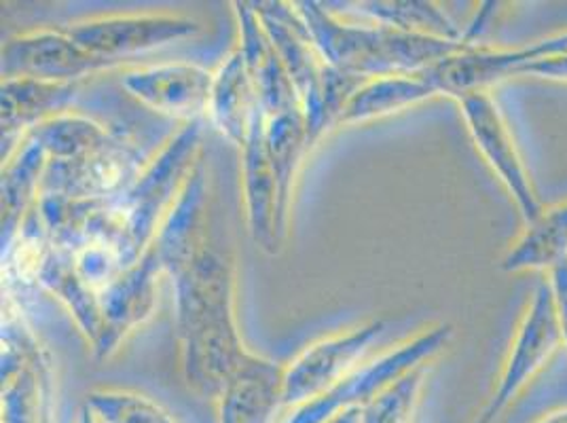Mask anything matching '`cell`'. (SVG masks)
Here are the masks:
<instances>
[{
	"instance_id": "obj_1",
	"label": "cell",
	"mask_w": 567,
	"mask_h": 423,
	"mask_svg": "<svg viewBox=\"0 0 567 423\" xmlns=\"http://www.w3.org/2000/svg\"><path fill=\"white\" fill-rule=\"evenodd\" d=\"M181 375L199 396L218 399L252 358L237 327L236 262L208 239L172 278Z\"/></svg>"
},
{
	"instance_id": "obj_2",
	"label": "cell",
	"mask_w": 567,
	"mask_h": 423,
	"mask_svg": "<svg viewBox=\"0 0 567 423\" xmlns=\"http://www.w3.org/2000/svg\"><path fill=\"white\" fill-rule=\"evenodd\" d=\"M297 9L324 64L358 79L420 74L468 45V41H443L373 22L346 20L327 2L303 0L297 2Z\"/></svg>"
},
{
	"instance_id": "obj_3",
	"label": "cell",
	"mask_w": 567,
	"mask_h": 423,
	"mask_svg": "<svg viewBox=\"0 0 567 423\" xmlns=\"http://www.w3.org/2000/svg\"><path fill=\"white\" fill-rule=\"evenodd\" d=\"M204 121L183 123L144 164L134 185L111 199V237L121 260L132 267L157 234L202 157Z\"/></svg>"
},
{
	"instance_id": "obj_4",
	"label": "cell",
	"mask_w": 567,
	"mask_h": 423,
	"mask_svg": "<svg viewBox=\"0 0 567 423\" xmlns=\"http://www.w3.org/2000/svg\"><path fill=\"white\" fill-rule=\"evenodd\" d=\"M451 337L453 327L445 322L420 330L417 334L396 343L388 352L379 353L378 358L358 367L322 396L297 406L288 423H327L343 411L362 409L390 383L424 364H432L434 358L445 352Z\"/></svg>"
},
{
	"instance_id": "obj_5",
	"label": "cell",
	"mask_w": 567,
	"mask_h": 423,
	"mask_svg": "<svg viewBox=\"0 0 567 423\" xmlns=\"http://www.w3.org/2000/svg\"><path fill=\"white\" fill-rule=\"evenodd\" d=\"M561 348L564 339L557 322L553 288L548 283V278H544L527 299L511 348L504 355L496 388L474 423L496 422L497 417L519 399L525 388L543 373Z\"/></svg>"
},
{
	"instance_id": "obj_6",
	"label": "cell",
	"mask_w": 567,
	"mask_h": 423,
	"mask_svg": "<svg viewBox=\"0 0 567 423\" xmlns=\"http://www.w3.org/2000/svg\"><path fill=\"white\" fill-rule=\"evenodd\" d=\"M66 30L94 58L111 69H121L144 53L195 39L204 25L183 13L136 11L81 18L66 25Z\"/></svg>"
},
{
	"instance_id": "obj_7",
	"label": "cell",
	"mask_w": 567,
	"mask_h": 423,
	"mask_svg": "<svg viewBox=\"0 0 567 423\" xmlns=\"http://www.w3.org/2000/svg\"><path fill=\"white\" fill-rule=\"evenodd\" d=\"M474 148L517 206L523 225L534 223L544 206L532 174L520 155L513 130L494 94H473L457 100Z\"/></svg>"
},
{
	"instance_id": "obj_8",
	"label": "cell",
	"mask_w": 567,
	"mask_h": 423,
	"mask_svg": "<svg viewBox=\"0 0 567 423\" xmlns=\"http://www.w3.org/2000/svg\"><path fill=\"white\" fill-rule=\"evenodd\" d=\"M383 332V320H369L309 343L284 364L282 406L297 409L329 392L360 367L362 355Z\"/></svg>"
},
{
	"instance_id": "obj_9",
	"label": "cell",
	"mask_w": 567,
	"mask_h": 423,
	"mask_svg": "<svg viewBox=\"0 0 567 423\" xmlns=\"http://www.w3.org/2000/svg\"><path fill=\"white\" fill-rule=\"evenodd\" d=\"M144 164L134 141L117 132L111 142L85 157L49 164L41 195L113 199L134 185Z\"/></svg>"
},
{
	"instance_id": "obj_10",
	"label": "cell",
	"mask_w": 567,
	"mask_h": 423,
	"mask_svg": "<svg viewBox=\"0 0 567 423\" xmlns=\"http://www.w3.org/2000/svg\"><path fill=\"white\" fill-rule=\"evenodd\" d=\"M104 71L113 69L81 48L66 25L30 28L2 45V79L30 76L81 83V79Z\"/></svg>"
},
{
	"instance_id": "obj_11",
	"label": "cell",
	"mask_w": 567,
	"mask_h": 423,
	"mask_svg": "<svg viewBox=\"0 0 567 423\" xmlns=\"http://www.w3.org/2000/svg\"><path fill=\"white\" fill-rule=\"evenodd\" d=\"M121 87L144 109L183 123L204 121L208 113L213 71L190 62L130 66L121 72Z\"/></svg>"
},
{
	"instance_id": "obj_12",
	"label": "cell",
	"mask_w": 567,
	"mask_h": 423,
	"mask_svg": "<svg viewBox=\"0 0 567 423\" xmlns=\"http://www.w3.org/2000/svg\"><path fill=\"white\" fill-rule=\"evenodd\" d=\"M162 278H167L164 265L151 250H144L141 259L100 295L104 337L94 352L97 360L111 358L155 313Z\"/></svg>"
},
{
	"instance_id": "obj_13",
	"label": "cell",
	"mask_w": 567,
	"mask_h": 423,
	"mask_svg": "<svg viewBox=\"0 0 567 423\" xmlns=\"http://www.w3.org/2000/svg\"><path fill=\"white\" fill-rule=\"evenodd\" d=\"M252 4L282 60L284 69L299 97V106L306 115L318 102L327 71L322 55L313 45L308 24L299 13L297 2L257 0Z\"/></svg>"
},
{
	"instance_id": "obj_14",
	"label": "cell",
	"mask_w": 567,
	"mask_h": 423,
	"mask_svg": "<svg viewBox=\"0 0 567 423\" xmlns=\"http://www.w3.org/2000/svg\"><path fill=\"white\" fill-rule=\"evenodd\" d=\"M267 117L260 111L241 153V197L246 225L252 241L262 252L278 255L282 244L278 237V183L265 136Z\"/></svg>"
},
{
	"instance_id": "obj_15",
	"label": "cell",
	"mask_w": 567,
	"mask_h": 423,
	"mask_svg": "<svg viewBox=\"0 0 567 423\" xmlns=\"http://www.w3.org/2000/svg\"><path fill=\"white\" fill-rule=\"evenodd\" d=\"M231 7L237 24L236 49L241 53L246 71L252 79L262 113L271 117L290 109H301L290 76L267 30L262 28L255 4L237 0Z\"/></svg>"
},
{
	"instance_id": "obj_16",
	"label": "cell",
	"mask_w": 567,
	"mask_h": 423,
	"mask_svg": "<svg viewBox=\"0 0 567 423\" xmlns=\"http://www.w3.org/2000/svg\"><path fill=\"white\" fill-rule=\"evenodd\" d=\"M2 157L30 130L49 118L71 113L79 83L43 81L30 76L2 79Z\"/></svg>"
},
{
	"instance_id": "obj_17",
	"label": "cell",
	"mask_w": 567,
	"mask_h": 423,
	"mask_svg": "<svg viewBox=\"0 0 567 423\" xmlns=\"http://www.w3.org/2000/svg\"><path fill=\"white\" fill-rule=\"evenodd\" d=\"M282 390L284 364L252 353L216 399L220 423H269L282 406Z\"/></svg>"
},
{
	"instance_id": "obj_18",
	"label": "cell",
	"mask_w": 567,
	"mask_h": 423,
	"mask_svg": "<svg viewBox=\"0 0 567 423\" xmlns=\"http://www.w3.org/2000/svg\"><path fill=\"white\" fill-rule=\"evenodd\" d=\"M260 111L259 97L244 58L234 49L213 71L206 118L223 138L241 148Z\"/></svg>"
},
{
	"instance_id": "obj_19",
	"label": "cell",
	"mask_w": 567,
	"mask_h": 423,
	"mask_svg": "<svg viewBox=\"0 0 567 423\" xmlns=\"http://www.w3.org/2000/svg\"><path fill=\"white\" fill-rule=\"evenodd\" d=\"M34 286L43 288L53 299H58L66 307L76 329L83 334L92 352H95L104 337L102 303L100 295L76 274L72 252L49 244L48 252L34 276Z\"/></svg>"
},
{
	"instance_id": "obj_20",
	"label": "cell",
	"mask_w": 567,
	"mask_h": 423,
	"mask_svg": "<svg viewBox=\"0 0 567 423\" xmlns=\"http://www.w3.org/2000/svg\"><path fill=\"white\" fill-rule=\"evenodd\" d=\"M49 157L30 132L2 157V248L41 197Z\"/></svg>"
},
{
	"instance_id": "obj_21",
	"label": "cell",
	"mask_w": 567,
	"mask_h": 423,
	"mask_svg": "<svg viewBox=\"0 0 567 423\" xmlns=\"http://www.w3.org/2000/svg\"><path fill=\"white\" fill-rule=\"evenodd\" d=\"M265 136H267V148L274 165L276 183H278V237H280V244H284V239L288 236L299 172L311 151L303 111L290 109L267 117Z\"/></svg>"
},
{
	"instance_id": "obj_22",
	"label": "cell",
	"mask_w": 567,
	"mask_h": 423,
	"mask_svg": "<svg viewBox=\"0 0 567 423\" xmlns=\"http://www.w3.org/2000/svg\"><path fill=\"white\" fill-rule=\"evenodd\" d=\"M432 97L439 95L427 83L424 72L367 79L350 97L343 115L339 118V127L367 125L379 118L392 117L413 106H420Z\"/></svg>"
},
{
	"instance_id": "obj_23",
	"label": "cell",
	"mask_w": 567,
	"mask_h": 423,
	"mask_svg": "<svg viewBox=\"0 0 567 423\" xmlns=\"http://www.w3.org/2000/svg\"><path fill=\"white\" fill-rule=\"evenodd\" d=\"M567 259V199L546 206L543 214L523 225L519 237L511 244L502 259V269L508 274L544 271Z\"/></svg>"
},
{
	"instance_id": "obj_24",
	"label": "cell",
	"mask_w": 567,
	"mask_h": 423,
	"mask_svg": "<svg viewBox=\"0 0 567 423\" xmlns=\"http://www.w3.org/2000/svg\"><path fill=\"white\" fill-rule=\"evenodd\" d=\"M354 16L364 22L388 25L406 34L432 37L443 41H466V30L451 20L450 13L430 0H369L352 2Z\"/></svg>"
},
{
	"instance_id": "obj_25",
	"label": "cell",
	"mask_w": 567,
	"mask_h": 423,
	"mask_svg": "<svg viewBox=\"0 0 567 423\" xmlns=\"http://www.w3.org/2000/svg\"><path fill=\"white\" fill-rule=\"evenodd\" d=\"M30 134L45 148L49 164H62L102 148L117 132L83 113L71 111L37 125Z\"/></svg>"
},
{
	"instance_id": "obj_26",
	"label": "cell",
	"mask_w": 567,
	"mask_h": 423,
	"mask_svg": "<svg viewBox=\"0 0 567 423\" xmlns=\"http://www.w3.org/2000/svg\"><path fill=\"white\" fill-rule=\"evenodd\" d=\"M430 364H424L381 390L360 409V423H413Z\"/></svg>"
},
{
	"instance_id": "obj_27",
	"label": "cell",
	"mask_w": 567,
	"mask_h": 423,
	"mask_svg": "<svg viewBox=\"0 0 567 423\" xmlns=\"http://www.w3.org/2000/svg\"><path fill=\"white\" fill-rule=\"evenodd\" d=\"M517 76L525 79H540L550 83H564L567 85V55H553V58H538L527 64H523Z\"/></svg>"
},
{
	"instance_id": "obj_28",
	"label": "cell",
	"mask_w": 567,
	"mask_h": 423,
	"mask_svg": "<svg viewBox=\"0 0 567 423\" xmlns=\"http://www.w3.org/2000/svg\"><path fill=\"white\" fill-rule=\"evenodd\" d=\"M548 283L553 288V299H555V311H557V322L561 330L564 348L567 350V259L555 265L548 274Z\"/></svg>"
},
{
	"instance_id": "obj_29",
	"label": "cell",
	"mask_w": 567,
	"mask_h": 423,
	"mask_svg": "<svg viewBox=\"0 0 567 423\" xmlns=\"http://www.w3.org/2000/svg\"><path fill=\"white\" fill-rule=\"evenodd\" d=\"M532 423H567V406L557 409V411H550V413H546V415L534 420Z\"/></svg>"
}]
</instances>
